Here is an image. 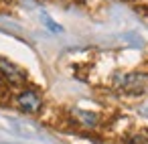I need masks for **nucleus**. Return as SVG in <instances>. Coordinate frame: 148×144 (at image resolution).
I'll return each mask as SVG.
<instances>
[{"mask_svg": "<svg viewBox=\"0 0 148 144\" xmlns=\"http://www.w3.org/2000/svg\"><path fill=\"white\" fill-rule=\"evenodd\" d=\"M122 89L130 93H142L148 89V75L144 73H128L122 79Z\"/></svg>", "mask_w": 148, "mask_h": 144, "instance_id": "nucleus-2", "label": "nucleus"}, {"mask_svg": "<svg viewBox=\"0 0 148 144\" xmlns=\"http://www.w3.org/2000/svg\"><path fill=\"white\" fill-rule=\"evenodd\" d=\"M130 144H148V134H136V136H132Z\"/></svg>", "mask_w": 148, "mask_h": 144, "instance_id": "nucleus-5", "label": "nucleus"}, {"mask_svg": "<svg viewBox=\"0 0 148 144\" xmlns=\"http://www.w3.org/2000/svg\"><path fill=\"white\" fill-rule=\"evenodd\" d=\"M77 116H79V120H81L83 124H87V126H95V124H97V116H95V114H89V112H77Z\"/></svg>", "mask_w": 148, "mask_h": 144, "instance_id": "nucleus-4", "label": "nucleus"}, {"mask_svg": "<svg viewBox=\"0 0 148 144\" xmlns=\"http://www.w3.org/2000/svg\"><path fill=\"white\" fill-rule=\"evenodd\" d=\"M0 73H2V75L6 77V81L12 83V85H21V83H25V79H27L25 71H23L21 67H16L14 63H10L8 59H0Z\"/></svg>", "mask_w": 148, "mask_h": 144, "instance_id": "nucleus-3", "label": "nucleus"}, {"mask_svg": "<svg viewBox=\"0 0 148 144\" xmlns=\"http://www.w3.org/2000/svg\"><path fill=\"white\" fill-rule=\"evenodd\" d=\"M16 104H18L21 110H25V112H29V114H37V112L43 108V99H41V95H39L37 91H33V89H25V91H21L18 97H16Z\"/></svg>", "mask_w": 148, "mask_h": 144, "instance_id": "nucleus-1", "label": "nucleus"}]
</instances>
